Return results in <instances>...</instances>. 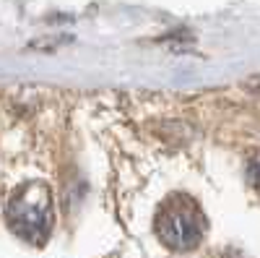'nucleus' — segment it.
Segmentation results:
<instances>
[{
	"mask_svg": "<svg viewBox=\"0 0 260 258\" xmlns=\"http://www.w3.org/2000/svg\"><path fill=\"white\" fill-rule=\"evenodd\" d=\"M6 224L24 243L45 245L55 224L50 188L42 180H31L16 188L6 206Z\"/></svg>",
	"mask_w": 260,
	"mask_h": 258,
	"instance_id": "1",
	"label": "nucleus"
},
{
	"mask_svg": "<svg viewBox=\"0 0 260 258\" xmlns=\"http://www.w3.org/2000/svg\"><path fill=\"white\" fill-rule=\"evenodd\" d=\"M156 238L175 253H190L206 235V214L185 193H172L156 211Z\"/></svg>",
	"mask_w": 260,
	"mask_h": 258,
	"instance_id": "2",
	"label": "nucleus"
},
{
	"mask_svg": "<svg viewBox=\"0 0 260 258\" xmlns=\"http://www.w3.org/2000/svg\"><path fill=\"white\" fill-rule=\"evenodd\" d=\"M247 183L260 193V152L247 159Z\"/></svg>",
	"mask_w": 260,
	"mask_h": 258,
	"instance_id": "3",
	"label": "nucleus"
}]
</instances>
